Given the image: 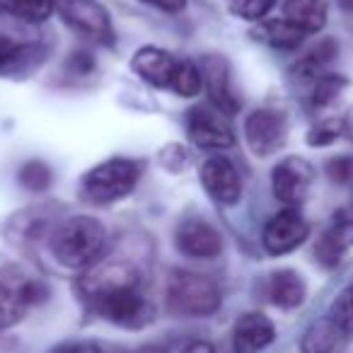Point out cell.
Returning <instances> with one entry per match:
<instances>
[{"label":"cell","mask_w":353,"mask_h":353,"mask_svg":"<svg viewBox=\"0 0 353 353\" xmlns=\"http://www.w3.org/2000/svg\"><path fill=\"white\" fill-rule=\"evenodd\" d=\"M80 295L94 314L123 329H141L152 319L141 276L123 261L94 264L80 279Z\"/></svg>","instance_id":"6da1fadb"},{"label":"cell","mask_w":353,"mask_h":353,"mask_svg":"<svg viewBox=\"0 0 353 353\" xmlns=\"http://www.w3.org/2000/svg\"><path fill=\"white\" fill-rule=\"evenodd\" d=\"M49 250L65 269H92L107 252V228L90 216H73L51 230Z\"/></svg>","instance_id":"7a4b0ae2"},{"label":"cell","mask_w":353,"mask_h":353,"mask_svg":"<svg viewBox=\"0 0 353 353\" xmlns=\"http://www.w3.org/2000/svg\"><path fill=\"white\" fill-rule=\"evenodd\" d=\"M143 165L131 157H112L99 162L80 179L83 199L92 206H107L126 199L141 179Z\"/></svg>","instance_id":"3957f363"},{"label":"cell","mask_w":353,"mask_h":353,"mask_svg":"<svg viewBox=\"0 0 353 353\" xmlns=\"http://www.w3.org/2000/svg\"><path fill=\"white\" fill-rule=\"evenodd\" d=\"M167 307L179 317H211L221 307V288L208 276L176 269L167 281Z\"/></svg>","instance_id":"277c9868"},{"label":"cell","mask_w":353,"mask_h":353,"mask_svg":"<svg viewBox=\"0 0 353 353\" xmlns=\"http://www.w3.org/2000/svg\"><path fill=\"white\" fill-rule=\"evenodd\" d=\"M46 298V285L17 266L0 269V329L20 322Z\"/></svg>","instance_id":"5b68a950"},{"label":"cell","mask_w":353,"mask_h":353,"mask_svg":"<svg viewBox=\"0 0 353 353\" xmlns=\"http://www.w3.org/2000/svg\"><path fill=\"white\" fill-rule=\"evenodd\" d=\"M54 6L65 25L73 27L78 34L104 46L114 44L112 17L97 0H54Z\"/></svg>","instance_id":"8992f818"},{"label":"cell","mask_w":353,"mask_h":353,"mask_svg":"<svg viewBox=\"0 0 353 353\" xmlns=\"http://www.w3.org/2000/svg\"><path fill=\"white\" fill-rule=\"evenodd\" d=\"M39 27L12 8L0 6V68L17 63L39 46Z\"/></svg>","instance_id":"52a82bcc"},{"label":"cell","mask_w":353,"mask_h":353,"mask_svg":"<svg viewBox=\"0 0 353 353\" xmlns=\"http://www.w3.org/2000/svg\"><path fill=\"white\" fill-rule=\"evenodd\" d=\"M314 182V167L305 157L288 155L271 172V189L274 196L285 208H298L307 199Z\"/></svg>","instance_id":"ba28073f"},{"label":"cell","mask_w":353,"mask_h":353,"mask_svg":"<svg viewBox=\"0 0 353 353\" xmlns=\"http://www.w3.org/2000/svg\"><path fill=\"white\" fill-rule=\"evenodd\" d=\"M245 138L256 157L274 155L288 141V117L279 109H254L245 121Z\"/></svg>","instance_id":"9c48e42d"},{"label":"cell","mask_w":353,"mask_h":353,"mask_svg":"<svg viewBox=\"0 0 353 353\" xmlns=\"http://www.w3.org/2000/svg\"><path fill=\"white\" fill-rule=\"evenodd\" d=\"M310 235V225L303 218L298 208H283L269 223L264 225L261 232V245L271 256H283L298 250Z\"/></svg>","instance_id":"30bf717a"},{"label":"cell","mask_w":353,"mask_h":353,"mask_svg":"<svg viewBox=\"0 0 353 353\" xmlns=\"http://www.w3.org/2000/svg\"><path fill=\"white\" fill-rule=\"evenodd\" d=\"M187 131L194 145L203 148V150H225V148L235 145V133H232L225 114L213 107L189 109Z\"/></svg>","instance_id":"8fae6325"},{"label":"cell","mask_w":353,"mask_h":353,"mask_svg":"<svg viewBox=\"0 0 353 353\" xmlns=\"http://www.w3.org/2000/svg\"><path fill=\"white\" fill-rule=\"evenodd\" d=\"M201 187L213 201L223 203V206H235L242 196V179L240 172L235 170L225 155H211L201 162Z\"/></svg>","instance_id":"7c38bea8"},{"label":"cell","mask_w":353,"mask_h":353,"mask_svg":"<svg viewBox=\"0 0 353 353\" xmlns=\"http://www.w3.org/2000/svg\"><path fill=\"white\" fill-rule=\"evenodd\" d=\"M176 250L192 259H213L223 252V237L211 223L201 218H192L179 225L174 235Z\"/></svg>","instance_id":"4fadbf2b"},{"label":"cell","mask_w":353,"mask_h":353,"mask_svg":"<svg viewBox=\"0 0 353 353\" xmlns=\"http://www.w3.org/2000/svg\"><path fill=\"white\" fill-rule=\"evenodd\" d=\"M176 65H179V59H174L170 51L160 49V46H143L131 59V70L152 88L170 90Z\"/></svg>","instance_id":"5bb4252c"},{"label":"cell","mask_w":353,"mask_h":353,"mask_svg":"<svg viewBox=\"0 0 353 353\" xmlns=\"http://www.w3.org/2000/svg\"><path fill=\"white\" fill-rule=\"evenodd\" d=\"M201 75H203V88L211 99V107L218 109L225 117H232L240 109V102L232 97L230 92V68L228 61L221 56H206L201 63Z\"/></svg>","instance_id":"9a60e30c"},{"label":"cell","mask_w":353,"mask_h":353,"mask_svg":"<svg viewBox=\"0 0 353 353\" xmlns=\"http://www.w3.org/2000/svg\"><path fill=\"white\" fill-rule=\"evenodd\" d=\"M276 339V327L266 314L247 312L232 327V348L235 353H259Z\"/></svg>","instance_id":"2e32d148"},{"label":"cell","mask_w":353,"mask_h":353,"mask_svg":"<svg viewBox=\"0 0 353 353\" xmlns=\"http://www.w3.org/2000/svg\"><path fill=\"white\" fill-rule=\"evenodd\" d=\"M266 295L274 305L283 310L300 307L305 303V295H307V285L305 279L293 269H279L269 276L266 281Z\"/></svg>","instance_id":"e0dca14e"},{"label":"cell","mask_w":353,"mask_h":353,"mask_svg":"<svg viewBox=\"0 0 353 353\" xmlns=\"http://www.w3.org/2000/svg\"><path fill=\"white\" fill-rule=\"evenodd\" d=\"M353 247V221L351 218H339L332 223L327 232L319 237L317 247H314V254H317L319 264L332 269L339 261L343 259L348 250Z\"/></svg>","instance_id":"ac0fdd59"},{"label":"cell","mask_w":353,"mask_h":353,"mask_svg":"<svg viewBox=\"0 0 353 353\" xmlns=\"http://www.w3.org/2000/svg\"><path fill=\"white\" fill-rule=\"evenodd\" d=\"M283 17L305 34H314L327 25L329 8L324 0H285Z\"/></svg>","instance_id":"d6986e66"},{"label":"cell","mask_w":353,"mask_h":353,"mask_svg":"<svg viewBox=\"0 0 353 353\" xmlns=\"http://www.w3.org/2000/svg\"><path fill=\"white\" fill-rule=\"evenodd\" d=\"M254 39L264 41V44L274 46L279 51H295L305 41V32H300L295 25H290L285 17L279 20H261L254 27Z\"/></svg>","instance_id":"ffe728a7"},{"label":"cell","mask_w":353,"mask_h":353,"mask_svg":"<svg viewBox=\"0 0 353 353\" xmlns=\"http://www.w3.org/2000/svg\"><path fill=\"white\" fill-rule=\"evenodd\" d=\"M348 339L332 324L329 317H322L303 334L300 339V351L303 353H336Z\"/></svg>","instance_id":"44dd1931"},{"label":"cell","mask_w":353,"mask_h":353,"mask_svg":"<svg viewBox=\"0 0 353 353\" xmlns=\"http://www.w3.org/2000/svg\"><path fill=\"white\" fill-rule=\"evenodd\" d=\"M336 54H339L336 41H334V39H322L319 44H314L312 49H310L307 54H305L303 59L293 65L295 75H300V78H305V80L322 78V75L327 73V65L336 59Z\"/></svg>","instance_id":"7402d4cb"},{"label":"cell","mask_w":353,"mask_h":353,"mask_svg":"<svg viewBox=\"0 0 353 353\" xmlns=\"http://www.w3.org/2000/svg\"><path fill=\"white\" fill-rule=\"evenodd\" d=\"M203 88L201 68L192 61H179L174 70V78L170 83V90H174L179 97H196Z\"/></svg>","instance_id":"603a6c76"},{"label":"cell","mask_w":353,"mask_h":353,"mask_svg":"<svg viewBox=\"0 0 353 353\" xmlns=\"http://www.w3.org/2000/svg\"><path fill=\"white\" fill-rule=\"evenodd\" d=\"M327 317L346 339L353 336V281L334 298Z\"/></svg>","instance_id":"cb8c5ba5"},{"label":"cell","mask_w":353,"mask_h":353,"mask_svg":"<svg viewBox=\"0 0 353 353\" xmlns=\"http://www.w3.org/2000/svg\"><path fill=\"white\" fill-rule=\"evenodd\" d=\"M17 179H20V184L27 189V192L39 194V192H46V189L51 187V182H54V172H51V167L46 165V162L30 160L20 167Z\"/></svg>","instance_id":"d4e9b609"},{"label":"cell","mask_w":353,"mask_h":353,"mask_svg":"<svg viewBox=\"0 0 353 353\" xmlns=\"http://www.w3.org/2000/svg\"><path fill=\"white\" fill-rule=\"evenodd\" d=\"M348 88V80L339 73H324L322 78L314 80V88H312V107H329L332 102H336L339 94Z\"/></svg>","instance_id":"484cf974"},{"label":"cell","mask_w":353,"mask_h":353,"mask_svg":"<svg viewBox=\"0 0 353 353\" xmlns=\"http://www.w3.org/2000/svg\"><path fill=\"white\" fill-rule=\"evenodd\" d=\"M343 133H346V119L329 117L314 123L307 131V136H305V141H307L310 148H327L332 143H336Z\"/></svg>","instance_id":"4316f807"},{"label":"cell","mask_w":353,"mask_h":353,"mask_svg":"<svg viewBox=\"0 0 353 353\" xmlns=\"http://www.w3.org/2000/svg\"><path fill=\"white\" fill-rule=\"evenodd\" d=\"M17 15L27 17L30 22H44L54 12V0H8Z\"/></svg>","instance_id":"83f0119b"},{"label":"cell","mask_w":353,"mask_h":353,"mask_svg":"<svg viewBox=\"0 0 353 353\" xmlns=\"http://www.w3.org/2000/svg\"><path fill=\"white\" fill-rule=\"evenodd\" d=\"M274 6H276V0H235V8H232V10H235L242 20L261 22L274 10Z\"/></svg>","instance_id":"f1b7e54d"},{"label":"cell","mask_w":353,"mask_h":353,"mask_svg":"<svg viewBox=\"0 0 353 353\" xmlns=\"http://www.w3.org/2000/svg\"><path fill=\"white\" fill-rule=\"evenodd\" d=\"M327 176L334 184H353V155H336L324 165Z\"/></svg>","instance_id":"f546056e"},{"label":"cell","mask_w":353,"mask_h":353,"mask_svg":"<svg viewBox=\"0 0 353 353\" xmlns=\"http://www.w3.org/2000/svg\"><path fill=\"white\" fill-rule=\"evenodd\" d=\"M160 162L165 165V170L170 172H182L184 167L189 165V152L184 145H167L165 150L160 152Z\"/></svg>","instance_id":"4dcf8cb0"},{"label":"cell","mask_w":353,"mask_h":353,"mask_svg":"<svg viewBox=\"0 0 353 353\" xmlns=\"http://www.w3.org/2000/svg\"><path fill=\"white\" fill-rule=\"evenodd\" d=\"M70 68L78 75H88L94 68V59L90 54H85V51H78V54L70 56Z\"/></svg>","instance_id":"1f68e13d"},{"label":"cell","mask_w":353,"mask_h":353,"mask_svg":"<svg viewBox=\"0 0 353 353\" xmlns=\"http://www.w3.org/2000/svg\"><path fill=\"white\" fill-rule=\"evenodd\" d=\"M145 6L157 8L162 12H182L184 6H187V0H141Z\"/></svg>","instance_id":"d6a6232c"},{"label":"cell","mask_w":353,"mask_h":353,"mask_svg":"<svg viewBox=\"0 0 353 353\" xmlns=\"http://www.w3.org/2000/svg\"><path fill=\"white\" fill-rule=\"evenodd\" d=\"M182 353H216V348L208 341H192L182 348Z\"/></svg>","instance_id":"836d02e7"},{"label":"cell","mask_w":353,"mask_h":353,"mask_svg":"<svg viewBox=\"0 0 353 353\" xmlns=\"http://www.w3.org/2000/svg\"><path fill=\"white\" fill-rule=\"evenodd\" d=\"M54 353H88V348L80 346V343H63V346H59Z\"/></svg>","instance_id":"e575fe53"},{"label":"cell","mask_w":353,"mask_h":353,"mask_svg":"<svg viewBox=\"0 0 353 353\" xmlns=\"http://www.w3.org/2000/svg\"><path fill=\"white\" fill-rule=\"evenodd\" d=\"M104 353H165L162 348H157V346H145V348H141V351H121V348H109V351H104Z\"/></svg>","instance_id":"d590c367"},{"label":"cell","mask_w":353,"mask_h":353,"mask_svg":"<svg viewBox=\"0 0 353 353\" xmlns=\"http://www.w3.org/2000/svg\"><path fill=\"white\" fill-rule=\"evenodd\" d=\"M346 133H348V138H351V141H353V114L346 119Z\"/></svg>","instance_id":"8d00e7d4"}]
</instances>
